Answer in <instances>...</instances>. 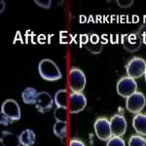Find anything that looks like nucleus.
I'll return each mask as SVG.
<instances>
[{"label": "nucleus", "mask_w": 146, "mask_h": 146, "mask_svg": "<svg viewBox=\"0 0 146 146\" xmlns=\"http://www.w3.org/2000/svg\"><path fill=\"white\" fill-rule=\"evenodd\" d=\"M38 71L40 76L46 81H58L62 78V73L55 62L49 58H44L38 64Z\"/></svg>", "instance_id": "obj_1"}, {"label": "nucleus", "mask_w": 146, "mask_h": 146, "mask_svg": "<svg viewBox=\"0 0 146 146\" xmlns=\"http://www.w3.org/2000/svg\"><path fill=\"white\" fill-rule=\"evenodd\" d=\"M86 75L81 69L72 67L69 71V88L73 93H82L86 87Z\"/></svg>", "instance_id": "obj_2"}, {"label": "nucleus", "mask_w": 146, "mask_h": 146, "mask_svg": "<svg viewBox=\"0 0 146 146\" xmlns=\"http://www.w3.org/2000/svg\"><path fill=\"white\" fill-rule=\"evenodd\" d=\"M126 70L128 76L131 78H140V77L144 76V73L146 71V62L143 58L135 56L128 62Z\"/></svg>", "instance_id": "obj_3"}, {"label": "nucleus", "mask_w": 146, "mask_h": 146, "mask_svg": "<svg viewBox=\"0 0 146 146\" xmlns=\"http://www.w3.org/2000/svg\"><path fill=\"white\" fill-rule=\"evenodd\" d=\"M136 92H137V83L135 79L131 77H123L117 83V93L122 98H128Z\"/></svg>", "instance_id": "obj_4"}, {"label": "nucleus", "mask_w": 146, "mask_h": 146, "mask_svg": "<svg viewBox=\"0 0 146 146\" xmlns=\"http://www.w3.org/2000/svg\"><path fill=\"white\" fill-rule=\"evenodd\" d=\"M146 105V98L140 92H136L133 95L127 98L126 107L129 112L133 114H138L144 109Z\"/></svg>", "instance_id": "obj_5"}, {"label": "nucleus", "mask_w": 146, "mask_h": 146, "mask_svg": "<svg viewBox=\"0 0 146 146\" xmlns=\"http://www.w3.org/2000/svg\"><path fill=\"white\" fill-rule=\"evenodd\" d=\"M1 114L8 117L11 121H18L21 119L22 112L19 103L14 100H6L2 103L1 106Z\"/></svg>", "instance_id": "obj_6"}, {"label": "nucleus", "mask_w": 146, "mask_h": 146, "mask_svg": "<svg viewBox=\"0 0 146 146\" xmlns=\"http://www.w3.org/2000/svg\"><path fill=\"white\" fill-rule=\"evenodd\" d=\"M96 135L102 141H108L112 137V131L110 128V121L106 118H98L94 125Z\"/></svg>", "instance_id": "obj_7"}, {"label": "nucleus", "mask_w": 146, "mask_h": 146, "mask_svg": "<svg viewBox=\"0 0 146 146\" xmlns=\"http://www.w3.org/2000/svg\"><path fill=\"white\" fill-rule=\"evenodd\" d=\"M87 106V98L83 93H72L69 96V112L71 114L83 111Z\"/></svg>", "instance_id": "obj_8"}, {"label": "nucleus", "mask_w": 146, "mask_h": 146, "mask_svg": "<svg viewBox=\"0 0 146 146\" xmlns=\"http://www.w3.org/2000/svg\"><path fill=\"white\" fill-rule=\"evenodd\" d=\"M127 120L123 115L116 114L110 119V128H111L112 136H123L127 131Z\"/></svg>", "instance_id": "obj_9"}, {"label": "nucleus", "mask_w": 146, "mask_h": 146, "mask_svg": "<svg viewBox=\"0 0 146 146\" xmlns=\"http://www.w3.org/2000/svg\"><path fill=\"white\" fill-rule=\"evenodd\" d=\"M54 102H55V100L48 92H41L37 96L35 107H36L37 111H39L40 113H46L53 108Z\"/></svg>", "instance_id": "obj_10"}, {"label": "nucleus", "mask_w": 146, "mask_h": 146, "mask_svg": "<svg viewBox=\"0 0 146 146\" xmlns=\"http://www.w3.org/2000/svg\"><path fill=\"white\" fill-rule=\"evenodd\" d=\"M122 45L126 51L129 53H135L136 51L139 50L143 44L137 34L133 32V33L124 35V37L122 38Z\"/></svg>", "instance_id": "obj_11"}, {"label": "nucleus", "mask_w": 146, "mask_h": 146, "mask_svg": "<svg viewBox=\"0 0 146 146\" xmlns=\"http://www.w3.org/2000/svg\"><path fill=\"white\" fill-rule=\"evenodd\" d=\"M135 131L141 136H146V114H136L133 120Z\"/></svg>", "instance_id": "obj_12"}, {"label": "nucleus", "mask_w": 146, "mask_h": 146, "mask_svg": "<svg viewBox=\"0 0 146 146\" xmlns=\"http://www.w3.org/2000/svg\"><path fill=\"white\" fill-rule=\"evenodd\" d=\"M1 144L4 146H21L20 136L10 131H1Z\"/></svg>", "instance_id": "obj_13"}, {"label": "nucleus", "mask_w": 146, "mask_h": 146, "mask_svg": "<svg viewBox=\"0 0 146 146\" xmlns=\"http://www.w3.org/2000/svg\"><path fill=\"white\" fill-rule=\"evenodd\" d=\"M39 93L32 87L25 88L22 93V98L25 104H35Z\"/></svg>", "instance_id": "obj_14"}, {"label": "nucleus", "mask_w": 146, "mask_h": 146, "mask_svg": "<svg viewBox=\"0 0 146 146\" xmlns=\"http://www.w3.org/2000/svg\"><path fill=\"white\" fill-rule=\"evenodd\" d=\"M19 136L21 144L23 146H32L36 141V135L32 129H25Z\"/></svg>", "instance_id": "obj_15"}, {"label": "nucleus", "mask_w": 146, "mask_h": 146, "mask_svg": "<svg viewBox=\"0 0 146 146\" xmlns=\"http://www.w3.org/2000/svg\"><path fill=\"white\" fill-rule=\"evenodd\" d=\"M67 92L65 89L60 90L56 93L55 95V103L58 107H62V108H66L67 107Z\"/></svg>", "instance_id": "obj_16"}, {"label": "nucleus", "mask_w": 146, "mask_h": 146, "mask_svg": "<svg viewBox=\"0 0 146 146\" xmlns=\"http://www.w3.org/2000/svg\"><path fill=\"white\" fill-rule=\"evenodd\" d=\"M54 133L58 138L62 139L66 136L67 133V124L65 122H56L53 128Z\"/></svg>", "instance_id": "obj_17"}, {"label": "nucleus", "mask_w": 146, "mask_h": 146, "mask_svg": "<svg viewBox=\"0 0 146 146\" xmlns=\"http://www.w3.org/2000/svg\"><path fill=\"white\" fill-rule=\"evenodd\" d=\"M129 146H146V139L139 135H131L129 140Z\"/></svg>", "instance_id": "obj_18"}, {"label": "nucleus", "mask_w": 146, "mask_h": 146, "mask_svg": "<svg viewBox=\"0 0 146 146\" xmlns=\"http://www.w3.org/2000/svg\"><path fill=\"white\" fill-rule=\"evenodd\" d=\"M54 116H55L56 122H65L66 123V108L56 107L55 109V112H54Z\"/></svg>", "instance_id": "obj_19"}, {"label": "nucleus", "mask_w": 146, "mask_h": 146, "mask_svg": "<svg viewBox=\"0 0 146 146\" xmlns=\"http://www.w3.org/2000/svg\"><path fill=\"white\" fill-rule=\"evenodd\" d=\"M85 46H86L87 50L92 54H100L103 49V44L101 43V42H100V43H98V44H93V43H91V42H89V43Z\"/></svg>", "instance_id": "obj_20"}, {"label": "nucleus", "mask_w": 146, "mask_h": 146, "mask_svg": "<svg viewBox=\"0 0 146 146\" xmlns=\"http://www.w3.org/2000/svg\"><path fill=\"white\" fill-rule=\"evenodd\" d=\"M135 33L137 34V36L139 37L140 40L142 41V44L146 45V23H143L142 25H140V27L135 30Z\"/></svg>", "instance_id": "obj_21"}, {"label": "nucleus", "mask_w": 146, "mask_h": 146, "mask_svg": "<svg viewBox=\"0 0 146 146\" xmlns=\"http://www.w3.org/2000/svg\"><path fill=\"white\" fill-rule=\"evenodd\" d=\"M106 146H126V145H125V141L123 138L119 137V136H112L107 141Z\"/></svg>", "instance_id": "obj_22"}, {"label": "nucleus", "mask_w": 146, "mask_h": 146, "mask_svg": "<svg viewBox=\"0 0 146 146\" xmlns=\"http://www.w3.org/2000/svg\"><path fill=\"white\" fill-rule=\"evenodd\" d=\"M73 37L71 36V34L68 33L66 31H63L60 33V43L62 44H70L72 42Z\"/></svg>", "instance_id": "obj_23"}, {"label": "nucleus", "mask_w": 146, "mask_h": 146, "mask_svg": "<svg viewBox=\"0 0 146 146\" xmlns=\"http://www.w3.org/2000/svg\"><path fill=\"white\" fill-rule=\"evenodd\" d=\"M34 3L43 9H50L52 1L51 0H46V1H44V0H36V1H34Z\"/></svg>", "instance_id": "obj_24"}, {"label": "nucleus", "mask_w": 146, "mask_h": 146, "mask_svg": "<svg viewBox=\"0 0 146 146\" xmlns=\"http://www.w3.org/2000/svg\"><path fill=\"white\" fill-rule=\"evenodd\" d=\"M117 4L121 8H129L133 4V0H118Z\"/></svg>", "instance_id": "obj_25"}, {"label": "nucleus", "mask_w": 146, "mask_h": 146, "mask_svg": "<svg viewBox=\"0 0 146 146\" xmlns=\"http://www.w3.org/2000/svg\"><path fill=\"white\" fill-rule=\"evenodd\" d=\"M69 146H86V145H85L83 141L78 139V138H73V139L70 140Z\"/></svg>", "instance_id": "obj_26"}, {"label": "nucleus", "mask_w": 146, "mask_h": 146, "mask_svg": "<svg viewBox=\"0 0 146 146\" xmlns=\"http://www.w3.org/2000/svg\"><path fill=\"white\" fill-rule=\"evenodd\" d=\"M90 41V36L87 34H82L80 35V44L81 45H87Z\"/></svg>", "instance_id": "obj_27"}, {"label": "nucleus", "mask_w": 146, "mask_h": 146, "mask_svg": "<svg viewBox=\"0 0 146 146\" xmlns=\"http://www.w3.org/2000/svg\"><path fill=\"white\" fill-rule=\"evenodd\" d=\"M89 42H91V43H93V44H98V43H100V36H98V34H91L90 35V41Z\"/></svg>", "instance_id": "obj_28"}, {"label": "nucleus", "mask_w": 146, "mask_h": 146, "mask_svg": "<svg viewBox=\"0 0 146 146\" xmlns=\"http://www.w3.org/2000/svg\"><path fill=\"white\" fill-rule=\"evenodd\" d=\"M0 122H1L2 125H5V126H7V125H9L11 123V120L8 118V117H6L5 115L1 114V118H0Z\"/></svg>", "instance_id": "obj_29"}, {"label": "nucleus", "mask_w": 146, "mask_h": 146, "mask_svg": "<svg viewBox=\"0 0 146 146\" xmlns=\"http://www.w3.org/2000/svg\"><path fill=\"white\" fill-rule=\"evenodd\" d=\"M144 79H145V82H146V71L144 73Z\"/></svg>", "instance_id": "obj_30"}, {"label": "nucleus", "mask_w": 146, "mask_h": 146, "mask_svg": "<svg viewBox=\"0 0 146 146\" xmlns=\"http://www.w3.org/2000/svg\"><path fill=\"white\" fill-rule=\"evenodd\" d=\"M1 145H2V146H4V145H3V144H1Z\"/></svg>", "instance_id": "obj_31"}]
</instances>
